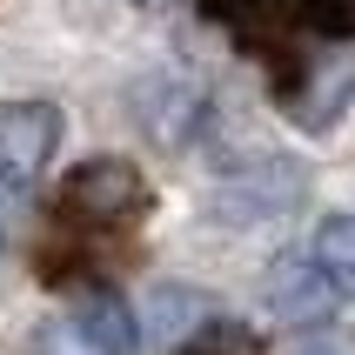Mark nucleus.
<instances>
[{"mask_svg": "<svg viewBox=\"0 0 355 355\" xmlns=\"http://www.w3.org/2000/svg\"><path fill=\"white\" fill-rule=\"evenodd\" d=\"M275 94H282V107H288L302 128H329V121L349 107V94H355V47H342V60L329 54V60H315V67H288Z\"/></svg>", "mask_w": 355, "mask_h": 355, "instance_id": "5", "label": "nucleus"}, {"mask_svg": "<svg viewBox=\"0 0 355 355\" xmlns=\"http://www.w3.org/2000/svg\"><path fill=\"white\" fill-rule=\"evenodd\" d=\"M34 355H107V349H101L74 315H60V322H47V329L34 336Z\"/></svg>", "mask_w": 355, "mask_h": 355, "instance_id": "11", "label": "nucleus"}, {"mask_svg": "<svg viewBox=\"0 0 355 355\" xmlns=\"http://www.w3.org/2000/svg\"><path fill=\"white\" fill-rule=\"evenodd\" d=\"M195 322H208V295H201V288H188V282H168V288H161L155 295V336L161 342H188L195 336Z\"/></svg>", "mask_w": 355, "mask_h": 355, "instance_id": "8", "label": "nucleus"}, {"mask_svg": "<svg viewBox=\"0 0 355 355\" xmlns=\"http://www.w3.org/2000/svg\"><path fill=\"white\" fill-rule=\"evenodd\" d=\"M181 355H268L255 342V329H241V322H221V315H208L195 329V336L181 342Z\"/></svg>", "mask_w": 355, "mask_h": 355, "instance_id": "10", "label": "nucleus"}, {"mask_svg": "<svg viewBox=\"0 0 355 355\" xmlns=\"http://www.w3.org/2000/svg\"><path fill=\"white\" fill-rule=\"evenodd\" d=\"M135 121L148 128L155 148H188L208 121V87L195 74H148L135 87Z\"/></svg>", "mask_w": 355, "mask_h": 355, "instance_id": "3", "label": "nucleus"}, {"mask_svg": "<svg viewBox=\"0 0 355 355\" xmlns=\"http://www.w3.org/2000/svg\"><path fill=\"white\" fill-rule=\"evenodd\" d=\"M60 121L54 101H0V181L7 188H27V181L47 175V161L60 155Z\"/></svg>", "mask_w": 355, "mask_h": 355, "instance_id": "2", "label": "nucleus"}, {"mask_svg": "<svg viewBox=\"0 0 355 355\" xmlns=\"http://www.w3.org/2000/svg\"><path fill=\"white\" fill-rule=\"evenodd\" d=\"M148 181H141L135 161L121 155H94L80 161L74 175L60 181V201L54 215L67 221V228H87V235H121V228H135L141 215H148Z\"/></svg>", "mask_w": 355, "mask_h": 355, "instance_id": "1", "label": "nucleus"}, {"mask_svg": "<svg viewBox=\"0 0 355 355\" xmlns=\"http://www.w3.org/2000/svg\"><path fill=\"white\" fill-rule=\"evenodd\" d=\"M295 355H355V342L349 336H315V329H309V336L295 342Z\"/></svg>", "mask_w": 355, "mask_h": 355, "instance_id": "12", "label": "nucleus"}, {"mask_svg": "<svg viewBox=\"0 0 355 355\" xmlns=\"http://www.w3.org/2000/svg\"><path fill=\"white\" fill-rule=\"evenodd\" d=\"M67 315L87 329V336L101 342L107 355H135V342H141V322H135V309L114 295V288H87V295L67 309Z\"/></svg>", "mask_w": 355, "mask_h": 355, "instance_id": "6", "label": "nucleus"}, {"mask_svg": "<svg viewBox=\"0 0 355 355\" xmlns=\"http://www.w3.org/2000/svg\"><path fill=\"white\" fill-rule=\"evenodd\" d=\"M261 295H268V315L288 322V329H322V322L336 315V282L322 275L309 255H282L268 261V275H261Z\"/></svg>", "mask_w": 355, "mask_h": 355, "instance_id": "4", "label": "nucleus"}, {"mask_svg": "<svg viewBox=\"0 0 355 355\" xmlns=\"http://www.w3.org/2000/svg\"><path fill=\"white\" fill-rule=\"evenodd\" d=\"M309 261L336 282L342 302H355V215H329L322 221L315 241H309Z\"/></svg>", "mask_w": 355, "mask_h": 355, "instance_id": "7", "label": "nucleus"}, {"mask_svg": "<svg viewBox=\"0 0 355 355\" xmlns=\"http://www.w3.org/2000/svg\"><path fill=\"white\" fill-rule=\"evenodd\" d=\"M282 20H295L322 40H355V0H282Z\"/></svg>", "mask_w": 355, "mask_h": 355, "instance_id": "9", "label": "nucleus"}]
</instances>
